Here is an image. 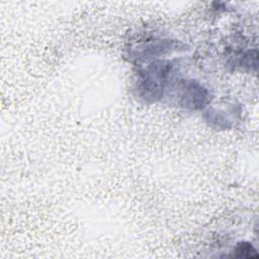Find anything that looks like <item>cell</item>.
I'll return each mask as SVG.
<instances>
[{
    "instance_id": "obj_2",
    "label": "cell",
    "mask_w": 259,
    "mask_h": 259,
    "mask_svg": "<svg viewBox=\"0 0 259 259\" xmlns=\"http://www.w3.org/2000/svg\"><path fill=\"white\" fill-rule=\"evenodd\" d=\"M181 102L184 106L190 108H200L206 102L207 92L194 81L184 82L181 86Z\"/></svg>"
},
{
    "instance_id": "obj_3",
    "label": "cell",
    "mask_w": 259,
    "mask_h": 259,
    "mask_svg": "<svg viewBox=\"0 0 259 259\" xmlns=\"http://www.w3.org/2000/svg\"><path fill=\"white\" fill-rule=\"evenodd\" d=\"M234 256L239 258H257L258 254L251 243L239 242L235 248Z\"/></svg>"
},
{
    "instance_id": "obj_1",
    "label": "cell",
    "mask_w": 259,
    "mask_h": 259,
    "mask_svg": "<svg viewBox=\"0 0 259 259\" xmlns=\"http://www.w3.org/2000/svg\"><path fill=\"white\" fill-rule=\"evenodd\" d=\"M168 63L158 62L149 66L138 81V90L141 91L142 97L145 99L161 97L164 89V84L169 72Z\"/></svg>"
}]
</instances>
